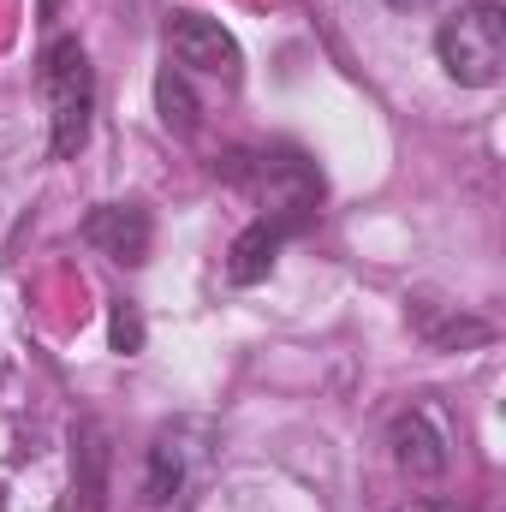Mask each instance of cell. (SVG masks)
<instances>
[{"instance_id": "14", "label": "cell", "mask_w": 506, "mask_h": 512, "mask_svg": "<svg viewBox=\"0 0 506 512\" xmlns=\"http://www.w3.org/2000/svg\"><path fill=\"white\" fill-rule=\"evenodd\" d=\"M60 12V0H42V18H54Z\"/></svg>"}, {"instance_id": "9", "label": "cell", "mask_w": 506, "mask_h": 512, "mask_svg": "<svg viewBox=\"0 0 506 512\" xmlns=\"http://www.w3.org/2000/svg\"><path fill=\"white\" fill-rule=\"evenodd\" d=\"M155 108H161V126L179 131V137H191V131L203 126V114H197V96H191L185 72H173V66L155 78Z\"/></svg>"}, {"instance_id": "7", "label": "cell", "mask_w": 506, "mask_h": 512, "mask_svg": "<svg viewBox=\"0 0 506 512\" xmlns=\"http://www.w3.org/2000/svg\"><path fill=\"white\" fill-rule=\"evenodd\" d=\"M387 447H393V465L411 483H435L447 471V441H441V429L423 411H399L393 429H387Z\"/></svg>"}, {"instance_id": "12", "label": "cell", "mask_w": 506, "mask_h": 512, "mask_svg": "<svg viewBox=\"0 0 506 512\" xmlns=\"http://www.w3.org/2000/svg\"><path fill=\"white\" fill-rule=\"evenodd\" d=\"M411 512H459V507H453V501H417Z\"/></svg>"}, {"instance_id": "11", "label": "cell", "mask_w": 506, "mask_h": 512, "mask_svg": "<svg viewBox=\"0 0 506 512\" xmlns=\"http://www.w3.org/2000/svg\"><path fill=\"white\" fill-rule=\"evenodd\" d=\"M114 352L120 358L143 352V316H137V304H114Z\"/></svg>"}, {"instance_id": "3", "label": "cell", "mask_w": 506, "mask_h": 512, "mask_svg": "<svg viewBox=\"0 0 506 512\" xmlns=\"http://www.w3.org/2000/svg\"><path fill=\"white\" fill-rule=\"evenodd\" d=\"M209 459H215V423L179 417V423L155 429L149 459H143V501H149V507L185 501V495L209 477Z\"/></svg>"}, {"instance_id": "10", "label": "cell", "mask_w": 506, "mask_h": 512, "mask_svg": "<svg viewBox=\"0 0 506 512\" xmlns=\"http://www.w3.org/2000/svg\"><path fill=\"white\" fill-rule=\"evenodd\" d=\"M102 459H108V447H102V429H84V483H78L84 512L102 507Z\"/></svg>"}, {"instance_id": "1", "label": "cell", "mask_w": 506, "mask_h": 512, "mask_svg": "<svg viewBox=\"0 0 506 512\" xmlns=\"http://www.w3.org/2000/svg\"><path fill=\"white\" fill-rule=\"evenodd\" d=\"M42 108H48V131H54V155H78L90 137V114H96V72L78 36H60L42 48Z\"/></svg>"}, {"instance_id": "2", "label": "cell", "mask_w": 506, "mask_h": 512, "mask_svg": "<svg viewBox=\"0 0 506 512\" xmlns=\"http://www.w3.org/2000/svg\"><path fill=\"white\" fill-rule=\"evenodd\" d=\"M435 54L447 66L453 84L465 90H495L506 78V6L501 0H471L459 6L441 36H435Z\"/></svg>"}, {"instance_id": "5", "label": "cell", "mask_w": 506, "mask_h": 512, "mask_svg": "<svg viewBox=\"0 0 506 512\" xmlns=\"http://www.w3.org/2000/svg\"><path fill=\"white\" fill-rule=\"evenodd\" d=\"M167 54L179 60L173 72H185V78L239 84V42H233L215 18H203V12H173V24H167Z\"/></svg>"}, {"instance_id": "4", "label": "cell", "mask_w": 506, "mask_h": 512, "mask_svg": "<svg viewBox=\"0 0 506 512\" xmlns=\"http://www.w3.org/2000/svg\"><path fill=\"white\" fill-rule=\"evenodd\" d=\"M245 185L256 191V203H262V221L274 227V233H304L310 221H316V203H322V179H316V167L298 155V149H268V155H256L251 173H245Z\"/></svg>"}, {"instance_id": "6", "label": "cell", "mask_w": 506, "mask_h": 512, "mask_svg": "<svg viewBox=\"0 0 506 512\" xmlns=\"http://www.w3.org/2000/svg\"><path fill=\"white\" fill-rule=\"evenodd\" d=\"M78 233H84L90 251H102L108 262H120V268L149 262V245H155V221L137 203H102V209H90Z\"/></svg>"}, {"instance_id": "13", "label": "cell", "mask_w": 506, "mask_h": 512, "mask_svg": "<svg viewBox=\"0 0 506 512\" xmlns=\"http://www.w3.org/2000/svg\"><path fill=\"white\" fill-rule=\"evenodd\" d=\"M387 6H399V12H417V6H429V0H387Z\"/></svg>"}, {"instance_id": "8", "label": "cell", "mask_w": 506, "mask_h": 512, "mask_svg": "<svg viewBox=\"0 0 506 512\" xmlns=\"http://www.w3.org/2000/svg\"><path fill=\"white\" fill-rule=\"evenodd\" d=\"M280 245H286V233H274L268 221H251V227L233 239V251H227V280H233V286H256V280H268Z\"/></svg>"}]
</instances>
